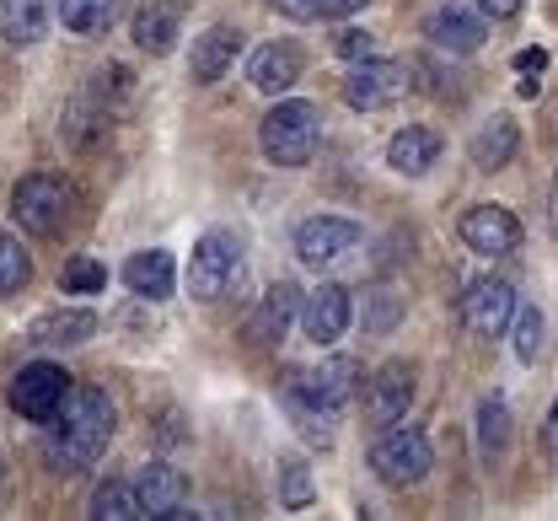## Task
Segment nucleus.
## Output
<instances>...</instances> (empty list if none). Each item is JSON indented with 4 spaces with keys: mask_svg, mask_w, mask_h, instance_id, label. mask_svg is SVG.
I'll use <instances>...</instances> for the list:
<instances>
[{
    "mask_svg": "<svg viewBox=\"0 0 558 521\" xmlns=\"http://www.w3.org/2000/svg\"><path fill=\"white\" fill-rule=\"evenodd\" d=\"M60 22H65L70 33H81V38L108 33V22H113V0H60Z\"/></svg>",
    "mask_w": 558,
    "mask_h": 521,
    "instance_id": "nucleus-28",
    "label": "nucleus"
},
{
    "mask_svg": "<svg viewBox=\"0 0 558 521\" xmlns=\"http://www.w3.org/2000/svg\"><path fill=\"white\" fill-rule=\"evenodd\" d=\"M258 146L275 167H306L317 146H323V108L317 102H301V97H284L264 113L258 124Z\"/></svg>",
    "mask_w": 558,
    "mask_h": 521,
    "instance_id": "nucleus-2",
    "label": "nucleus"
},
{
    "mask_svg": "<svg viewBox=\"0 0 558 521\" xmlns=\"http://www.w3.org/2000/svg\"><path fill=\"white\" fill-rule=\"evenodd\" d=\"M360 247V226L344 216H312V221L295 231V258L312 264V269H328Z\"/></svg>",
    "mask_w": 558,
    "mask_h": 521,
    "instance_id": "nucleus-9",
    "label": "nucleus"
},
{
    "mask_svg": "<svg viewBox=\"0 0 558 521\" xmlns=\"http://www.w3.org/2000/svg\"><path fill=\"white\" fill-rule=\"evenodd\" d=\"M86 517H97V521H135V517H145V511H140L135 484L108 478V484H97V489H92V511H86Z\"/></svg>",
    "mask_w": 558,
    "mask_h": 521,
    "instance_id": "nucleus-26",
    "label": "nucleus"
},
{
    "mask_svg": "<svg viewBox=\"0 0 558 521\" xmlns=\"http://www.w3.org/2000/svg\"><path fill=\"white\" fill-rule=\"evenodd\" d=\"M333 49H339L344 60H354V65H360V60H371V54H376V38H371L365 27H344V33L333 38Z\"/></svg>",
    "mask_w": 558,
    "mask_h": 521,
    "instance_id": "nucleus-35",
    "label": "nucleus"
},
{
    "mask_svg": "<svg viewBox=\"0 0 558 521\" xmlns=\"http://www.w3.org/2000/svg\"><path fill=\"white\" fill-rule=\"evenodd\" d=\"M398 317H403V296H398L392 286L365 291V334H392Z\"/></svg>",
    "mask_w": 558,
    "mask_h": 521,
    "instance_id": "nucleus-32",
    "label": "nucleus"
},
{
    "mask_svg": "<svg viewBox=\"0 0 558 521\" xmlns=\"http://www.w3.org/2000/svg\"><path fill=\"white\" fill-rule=\"evenodd\" d=\"M515 71L521 75H543L548 71V49H521V54H515Z\"/></svg>",
    "mask_w": 558,
    "mask_h": 521,
    "instance_id": "nucleus-37",
    "label": "nucleus"
},
{
    "mask_svg": "<svg viewBox=\"0 0 558 521\" xmlns=\"http://www.w3.org/2000/svg\"><path fill=\"white\" fill-rule=\"evenodd\" d=\"M113 441V403L102 387H70L65 409L49 420V468L86 473Z\"/></svg>",
    "mask_w": 558,
    "mask_h": 521,
    "instance_id": "nucleus-1",
    "label": "nucleus"
},
{
    "mask_svg": "<svg viewBox=\"0 0 558 521\" xmlns=\"http://www.w3.org/2000/svg\"><path fill=\"white\" fill-rule=\"evenodd\" d=\"M140 511L150 521H172V517H194L189 511V478L172 468V462H145L135 478Z\"/></svg>",
    "mask_w": 558,
    "mask_h": 521,
    "instance_id": "nucleus-12",
    "label": "nucleus"
},
{
    "mask_svg": "<svg viewBox=\"0 0 558 521\" xmlns=\"http://www.w3.org/2000/svg\"><path fill=\"white\" fill-rule=\"evenodd\" d=\"M435 161H440V135L424 130V124H409L387 141V167L403 172V178H424Z\"/></svg>",
    "mask_w": 558,
    "mask_h": 521,
    "instance_id": "nucleus-20",
    "label": "nucleus"
},
{
    "mask_svg": "<svg viewBox=\"0 0 558 521\" xmlns=\"http://www.w3.org/2000/svg\"><path fill=\"white\" fill-rule=\"evenodd\" d=\"M70 398V376L65 366H54V361H33V366H22L16 381H11V409L27 420V425H49L60 409H65Z\"/></svg>",
    "mask_w": 558,
    "mask_h": 521,
    "instance_id": "nucleus-6",
    "label": "nucleus"
},
{
    "mask_svg": "<svg viewBox=\"0 0 558 521\" xmlns=\"http://www.w3.org/2000/svg\"><path fill=\"white\" fill-rule=\"evenodd\" d=\"M247 49V33L242 27H231V22H215V27H205L199 38H194V54H189V75L199 81V86H209V81H220V75L236 65V54Z\"/></svg>",
    "mask_w": 558,
    "mask_h": 521,
    "instance_id": "nucleus-15",
    "label": "nucleus"
},
{
    "mask_svg": "<svg viewBox=\"0 0 558 521\" xmlns=\"http://www.w3.org/2000/svg\"><path fill=\"white\" fill-rule=\"evenodd\" d=\"M11 216L33 237H60L70 221V189L60 178H49V172H27L11 189Z\"/></svg>",
    "mask_w": 558,
    "mask_h": 521,
    "instance_id": "nucleus-5",
    "label": "nucleus"
},
{
    "mask_svg": "<svg viewBox=\"0 0 558 521\" xmlns=\"http://www.w3.org/2000/svg\"><path fill=\"white\" fill-rule=\"evenodd\" d=\"M515 286L510 280H478V286H468V296H462V323L478 334V339H499L510 323H515Z\"/></svg>",
    "mask_w": 558,
    "mask_h": 521,
    "instance_id": "nucleus-11",
    "label": "nucleus"
},
{
    "mask_svg": "<svg viewBox=\"0 0 558 521\" xmlns=\"http://www.w3.org/2000/svg\"><path fill=\"white\" fill-rule=\"evenodd\" d=\"M473 5H478L484 16H494V22H510V16H515L526 0H473Z\"/></svg>",
    "mask_w": 558,
    "mask_h": 521,
    "instance_id": "nucleus-36",
    "label": "nucleus"
},
{
    "mask_svg": "<svg viewBox=\"0 0 558 521\" xmlns=\"http://www.w3.org/2000/svg\"><path fill=\"white\" fill-rule=\"evenodd\" d=\"M27 280H33V264H27L22 242L0 231V296H16V291H22Z\"/></svg>",
    "mask_w": 558,
    "mask_h": 521,
    "instance_id": "nucleus-33",
    "label": "nucleus"
},
{
    "mask_svg": "<svg viewBox=\"0 0 558 521\" xmlns=\"http://www.w3.org/2000/svg\"><path fill=\"white\" fill-rule=\"evenodd\" d=\"M515 150H521V130H515V119H488L484 130L473 135V146H468V156H473V167H484V172H499V167H510L515 161Z\"/></svg>",
    "mask_w": 558,
    "mask_h": 521,
    "instance_id": "nucleus-23",
    "label": "nucleus"
},
{
    "mask_svg": "<svg viewBox=\"0 0 558 521\" xmlns=\"http://www.w3.org/2000/svg\"><path fill=\"white\" fill-rule=\"evenodd\" d=\"M515 361L521 366H532L537 355H543V334H548V323H543V312L537 306H515Z\"/></svg>",
    "mask_w": 558,
    "mask_h": 521,
    "instance_id": "nucleus-30",
    "label": "nucleus"
},
{
    "mask_svg": "<svg viewBox=\"0 0 558 521\" xmlns=\"http://www.w3.org/2000/svg\"><path fill=\"white\" fill-rule=\"evenodd\" d=\"M242 242L231 231H205L194 242V258H189V296L194 301H220L242 286Z\"/></svg>",
    "mask_w": 558,
    "mask_h": 521,
    "instance_id": "nucleus-3",
    "label": "nucleus"
},
{
    "mask_svg": "<svg viewBox=\"0 0 558 521\" xmlns=\"http://www.w3.org/2000/svg\"><path fill=\"white\" fill-rule=\"evenodd\" d=\"M279 16H290V22H339V16H354V11H365L371 0H269Z\"/></svg>",
    "mask_w": 558,
    "mask_h": 521,
    "instance_id": "nucleus-27",
    "label": "nucleus"
},
{
    "mask_svg": "<svg viewBox=\"0 0 558 521\" xmlns=\"http://www.w3.org/2000/svg\"><path fill=\"white\" fill-rule=\"evenodd\" d=\"M290 414H295V425H301V436L312 441V447H333L339 441V431H333V409H317V403H306V398H290Z\"/></svg>",
    "mask_w": 558,
    "mask_h": 521,
    "instance_id": "nucleus-29",
    "label": "nucleus"
},
{
    "mask_svg": "<svg viewBox=\"0 0 558 521\" xmlns=\"http://www.w3.org/2000/svg\"><path fill=\"white\" fill-rule=\"evenodd\" d=\"M354 323V301H349L344 286H317L312 296L301 301V334L317 344V350H328V344H339L344 339V328Z\"/></svg>",
    "mask_w": 558,
    "mask_h": 521,
    "instance_id": "nucleus-10",
    "label": "nucleus"
},
{
    "mask_svg": "<svg viewBox=\"0 0 558 521\" xmlns=\"http://www.w3.org/2000/svg\"><path fill=\"white\" fill-rule=\"evenodd\" d=\"M424 38L440 54H478L484 49V11L478 5H435L424 22Z\"/></svg>",
    "mask_w": 558,
    "mask_h": 521,
    "instance_id": "nucleus-13",
    "label": "nucleus"
},
{
    "mask_svg": "<svg viewBox=\"0 0 558 521\" xmlns=\"http://www.w3.org/2000/svg\"><path fill=\"white\" fill-rule=\"evenodd\" d=\"M371 468H376V478H381V484L409 489V484H418V478L435 468L429 436H424L418 425H398V420H392V425L376 436V447H371Z\"/></svg>",
    "mask_w": 558,
    "mask_h": 521,
    "instance_id": "nucleus-4",
    "label": "nucleus"
},
{
    "mask_svg": "<svg viewBox=\"0 0 558 521\" xmlns=\"http://www.w3.org/2000/svg\"><path fill=\"white\" fill-rule=\"evenodd\" d=\"M505 451H510V403L484 398L478 403V457L494 468V462H505Z\"/></svg>",
    "mask_w": 558,
    "mask_h": 521,
    "instance_id": "nucleus-25",
    "label": "nucleus"
},
{
    "mask_svg": "<svg viewBox=\"0 0 558 521\" xmlns=\"http://www.w3.org/2000/svg\"><path fill=\"white\" fill-rule=\"evenodd\" d=\"M354 392H360V366L349 355H328L323 366L290 372V381H284V398H306L317 409H344Z\"/></svg>",
    "mask_w": 558,
    "mask_h": 521,
    "instance_id": "nucleus-8",
    "label": "nucleus"
},
{
    "mask_svg": "<svg viewBox=\"0 0 558 521\" xmlns=\"http://www.w3.org/2000/svg\"><path fill=\"white\" fill-rule=\"evenodd\" d=\"M543 436H548V451H554V457H558V403H554V409H548V431H543Z\"/></svg>",
    "mask_w": 558,
    "mask_h": 521,
    "instance_id": "nucleus-38",
    "label": "nucleus"
},
{
    "mask_svg": "<svg viewBox=\"0 0 558 521\" xmlns=\"http://www.w3.org/2000/svg\"><path fill=\"white\" fill-rule=\"evenodd\" d=\"M44 33H49L44 0H0V38H5V44L27 49V44H38Z\"/></svg>",
    "mask_w": 558,
    "mask_h": 521,
    "instance_id": "nucleus-24",
    "label": "nucleus"
},
{
    "mask_svg": "<svg viewBox=\"0 0 558 521\" xmlns=\"http://www.w3.org/2000/svg\"><path fill=\"white\" fill-rule=\"evenodd\" d=\"M124 286L145 301H167L172 296V286H178V264H172V253H167V247H145V253H135V258L124 264Z\"/></svg>",
    "mask_w": 558,
    "mask_h": 521,
    "instance_id": "nucleus-19",
    "label": "nucleus"
},
{
    "mask_svg": "<svg viewBox=\"0 0 558 521\" xmlns=\"http://www.w3.org/2000/svg\"><path fill=\"white\" fill-rule=\"evenodd\" d=\"M409 81H414V71L398 60H360L344 75V102L354 113H381V108L409 97Z\"/></svg>",
    "mask_w": 558,
    "mask_h": 521,
    "instance_id": "nucleus-7",
    "label": "nucleus"
},
{
    "mask_svg": "<svg viewBox=\"0 0 558 521\" xmlns=\"http://www.w3.org/2000/svg\"><path fill=\"white\" fill-rule=\"evenodd\" d=\"M279 506H290V511L312 506V473L301 457H279Z\"/></svg>",
    "mask_w": 558,
    "mask_h": 521,
    "instance_id": "nucleus-31",
    "label": "nucleus"
},
{
    "mask_svg": "<svg viewBox=\"0 0 558 521\" xmlns=\"http://www.w3.org/2000/svg\"><path fill=\"white\" fill-rule=\"evenodd\" d=\"M462 242L484 258H499V253H515L521 247V221L505 210V205H473L462 216Z\"/></svg>",
    "mask_w": 558,
    "mask_h": 521,
    "instance_id": "nucleus-14",
    "label": "nucleus"
},
{
    "mask_svg": "<svg viewBox=\"0 0 558 521\" xmlns=\"http://www.w3.org/2000/svg\"><path fill=\"white\" fill-rule=\"evenodd\" d=\"M301 286H290V280H279V286H269L264 291V301H258V312L247 317V339L253 344H279L284 339V328L301 317Z\"/></svg>",
    "mask_w": 558,
    "mask_h": 521,
    "instance_id": "nucleus-17",
    "label": "nucleus"
},
{
    "mask_svg": "<svg viewBox=\"0 0 558 521\" xmlns=\"http://www.w3.org/2000/svg\"><path fill=\"white\" fill-rule=\"evenodd\" d=\"M108 286V264H97V258H75L65 264V275H60V291L65 296H97Z\"/></svg>",
    "mask_w": 558,
    "mask_h": 521,
    "instance_id": "nucleus-34",
    "label": "nucleus"
},
{
    "mask_svg": "<svg viewBox=\"0 0 558 521\" xmlns=\"http://www.w3.org/2000/svg\"><path fill=\"white\" fill-rule=\"evenodd\" d=\"M178 27H183V16H178L172 0H145L135 11V44L150 60H161V54L178 49Z\"/></svg>",
    "mask_w": 558,
    "mask_h": 521,
    "instance_id": "nucleus-21",
    "label": "nucleus"
},
{
    "mask_svg": "<svg viewBox=\"0 0 558 521\" xmlns=\"http://www.w3.org/2000/svg\"><path fill=\"white\" fill-rule=\"evenodd\" d=\"M409 403H414V372H409L403 361H387L381 372L365 381V409H371V420L392 425V420L409 414Z\"/></svg>",
    "mask_w": 558,
    "mask_h": 521,
    "instance_id": "nucleus-16",
    "label": "nucleus"
},
{
    "mask_svg": "<svg viewBox=\"0 0 558 521\" xmlns=\"http://www.w3.org/2000/svg\"><path fill=\"white\" fill-rule=\"evenodd\" d=\"M92 334H97V317H92V312H81V306H60V312L33 317L27 344H86Z\"/></svg>",
    "mask_w": 558,
    "mask_h": 521,
    "instance_id": "nucleus-22",
    "label": "nucleus"
},
{
    "mask_svg": "<svg viewBox=\"0 0 558 521\" xmlns=\"http://www.w3.org/2000/svg\"><path fill=\"white\" fill-rule=\"evenodd\" d=\"M548 221H554V231H558V183H554V216H548Z\"/></svg>",
    "mask_w": 558,
    "mask_h": 521,
    "instance_id": "nucleus-39",
    "label": "nucleus"
},
{
    "mask_svg": "<svg viewBox=\"0 0 558 521\" xmlns=\"http://www.w3.org/2000/svg\"><path fill=\"white\" fill-rule=\"evenodd\" d=\"M247 81L264 92V97H279L301 81V49L295 44H264L253 49V65H247Z\"/></svg>",
    "mask_w": 558,
    "mask_h": 521,
    "instance_id": "nucleus-18",
    "label": "nucleus"
}]
</instances>
